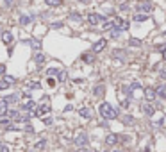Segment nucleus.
Returning <instances> with one entry per match:
<instances>
[{"label":"nucleus","instance_id":"obj_1","mask_svg":"<svg viewBox=\"0 0 166 152\" xmlns=\"http://www.w3.org/2000/svg\"><path fill=\"white\" fill-rule=\"evenodd\" d=\"M98 113H100L102 118H106V120H114V118H118V111L111 106L109 102H102L100 107H98Z\"/></svg>","mask_w":166,"mask_h":152},{"label":"nucleus","instance_id":"obj_2","mask_svg":"<svg viewBox=\"0 0 166 152\" xmlns=\"http://www.w3.org/2000/svg\"><path fill=\"white\" fill-rule=\"evenodd\" d=\"M73 143L77 145V147H80V149H84L86 145H88V134L86 133H79L77 136H75Z\"/></svg>","mask_w":166,"mask_h":152},{"label":"nucleus","instance_id":"obj_3","mask_svg":"<svg viewBox=\"0 0 166 152\" xmlns=\"http://www.w3.org/2000/svg\"><path fill=\"white\" fill-rule=\"evenodd\" d=\"M136 9H138V13L141 11V13L148 15V13H152V11H154V4H150V2H139V4L136 5Z\"/></svg>","mask_w":166,"mask_h":152},{"label":"nucleus","instance_id":"obj_4","mask_svg":"<svg viewBox=\"0 0 166 152\" xmlns=\"http://www.w3.org/2000/svg\"><path fill=\"white\" fill-rule=\"evenodd\" d=\"M88 21H90L91 25H98V23H104L106 18H104L102 15H98V13H91V15H88Z\"/></svg>","mask_w":166,"mask_h":152},{"label":"nucleus","instance_id":"obj_5","mask_svg":"<svg viewBox=\"0 0 166 152\" xmlns=\"http://www.w3.org/2000/svg\"><path fill=\"white\" fill-rule=\"evenodd\" d=\"M106 45H107V39H104V38L98 39V41H96V43L91 47V52H93V54H98V52H102V50L106 48Z\"/></svg>","mask_w":166,"mask_h":152},{"label":"nucleus","instance_id":"obj_6","mask_svg":"<svg viewBox=\"0 0 166 152\" xmlns=\"http://www.w3.org/2000/svg\"><path fill=\"white\" fill-rule=\"evenodd\" d=\"M48 113H50V104H45L43 102L36 111H34V116H45V114H48Z\"/></svg>","mask_w":166,"mask_h":152},{"label":"nucleus","instance_id":"obj_7","mask_svg":"<svg viewBox=\"0 0 166 152\" xmlns=\"http://www.w3.org/2000/svg\"><path fill=\"white\" fill-rule=\"evenodd\" d=\"M118 141H120V136L116 133H109L106 136V145H109V147H114Z\"/></svg>","mask_w":166,"mask_h":152},{"label":"nucleus","instance_id":"obj_8","mask_svg":"<svg viewBox=\"0 0 166 152\" xmlns=\"http://www.w3.org/2000/svg\"><path fill=\"white\" fill-rule=\"evenodd\" d=\"M155 97H157V91L154 88H145V98H147L148 102H154Z\"/></svg>","mask_w":166,"mask_h":152},{"label":"nucleus","instance_id":"obj_9","mask_svg":"<svg viewBox=\"0 0 166 152\" xmlns=\"http://www.w3.org/2000/svg\"><path fill=\"white\" fill-rule=\"evenodd\" d=\"M141 109H143V113L148 114V116H154V113H155V107H154L152 104H143Z\"/></svg>","mask_w":166,"mask_h":152},{"label":"nucleus","instance_id":"obj_10","mask_svg":"<svg viewBox=\"0 0 166 152\" xmlns=\"http://www.w3.org/2000/svg\"><path fill=\"white\" fill-rule=\"evenodd\" d=\"M13 39H15V36H13V32H9V31H5V32L2 34V41H4L5 45H9Z\"/></svg>","mask_w":166,"mask_h":152},{"label":"nucleus","instance_id":"obj_11","mask_svg":"<svg viewBox=\"0 0 166 152\" xmlns=\"http://www.w3.org/2000/svg\"><path fill=\"white\" fill-rule=\"evenodd\" d=\"M106 93V88H104V84H98V86H95V90H93V95L95 97H102Z\"/></svg>","mask_w":166,"mask_h":152},{"label":"nucleus","instance_id":"obj_12","mask_svg":"<svg viewBox=\"0 0 166 152\" xmlns=\"http://www.w3.org/2000/svg\"><path fill=\"white\" fill-rule=\"evenodd\" d=\"M2 81L7 84V86H11V84H15L16 82V77H13V75H7V74H4L2 75Z\"/></svg>","mask_w":166,"mask_h":152},{"label":"nucleus","instance_id":"obj_13","mask_svg":"<svg viewBox=\"0 0 166 152\" xmlns=\"http://www.w3.org/2000/svg\"><path fill=\"white\" fill-rule=\"evenodd\" d=\"M79 114H80L82 118L90 120V118H91V109H90V107H82V109H79Z\"/></svg>","mask_w":166,"mask_h":152},{"label":"nucleus","instance_id":"obj_14","mask_svg":"<svg viewBox=\"0 0 166 152\" xmlns=\"http://www.w3.org/2000/svg\"><path fill=\"white\" fill-rule=\"evenodd\" d=\"M18 98H20V95H18V93H15V95L4 97V98H2V102H5V104H9V102H18Z\"/></svg>","mask_w":166,"mask_h":152},{"label":"nucleus","instance_id":"obj_15","mask_svg":"<svg viewBox=\"0 0 166 152\" xmlns=\"http://www.w3.org/2000/svg\"><path fill=\"white\" fill-rule=\"evenodd\" d=\"M45 4L48 7H59V5H63V0H45Z\"/></svg>","mask_w":166,"mask_h":152},{"label":"nucleus","instance_id":"obj_16","mask_svg":"<svg viewBox=\"0 0 166 152\" xmlns=\"http://www.w3.org/2000/svg\"><path fill=\"white\" fill-rule=\"evenodd\" d=\"M148 20V15H145V13H136L134 15V21H147Z\"/></svg>","mask_w":166,"mask_h":152},{"label":"nucleus","instance_id":"obj_17","mask_svg":"<svg viewBox=\"0 0 166 152\" xmlns=\"http://www.w3.org/2000/svg\"><path fill=\"white\" fill-rule=\"evenodd\" d=\"M155 91H157V97H161V98H166V84H161V86H159Z\"/></svg>","mask_w":166,"mask_h":152},{"label":"nucleus","instance_id":"obj_18","mask_svg":"<svg viewBox=\"0 0 166 152\" xmlns=\"http://www.w3.org/2000/svg\"><path fill=\"white\" fill-rule=\"evenodd\" d=\"M21 107H23V109H36V102L31 98V100H27V102H25Z\"/></svg>","mask_w":166,"mask_h":152},{"label":"nucleus","instance_id":"obj_19","mask_svg":"<svg viewBox=\"0 0 166 152\" xmlns=\"http://www.w3.org/2000/svg\"><path fill=\"white\" fill-rule=\"evenodd\" d=\"M112 56L116 57V59H120V61H123V59H125V52H123V50H114Z\"/></svg>","mask_w":166,"mask_h":152},{"label":"nucleus","instance_id":"obj_20","mask_svg":"<svg viewBox=\"0 0 166 152\" xmlns=\"http://www.w3.org/2000/svg\"><path fill=\"white\" fill-rule=\"evenodd\" d=\"M82 61L84 63H93L95 57H93V54H82Z\"/></svg>","mask_w":166,"mask_h":152},{"label":"nucleus","instance_id":"obj_21","mask_svg":"<svg viewBox=\"0 0 166 152\" xmlns=\"http://www.w3.org/2000/svg\"><path fill=\"white\" fill-rule=\"evenodd\" d=\"M122 120H123V124H127V125H132V124H134V118H132L130 114H125Z\"/></svg>","mask_w":166,"mask_h":152},{"label":"nucleus","instance_id":"obj_22","mask_svg":"<svg viewBox=\"0 0 166 152\" xmlns=\"http://www.w3.org/2000/svg\"><path fill=\"white\" fill-rule=\"evenodd\" d=\"M9 122H11V118H9L7 114H0V124H4V125H9Z\"/></svg>","mask_w":166,"mask_h":152},{"label":"nucleus","instance_id":"obj_23","mask_svg":"<svg viewBox=\"0 0 166 152\" xmlns=\"http://www.w3.org/2000/svg\"><path fill=\"white\" fill-rule=\"evenodd\" d=\"M45 145H47V140H39L36 145H34V149H37V150H41V149H45Z\"/></svg>","mask_w":166,"mask_h":152},{"label":"nucleus","instance_id":"obj_24","mask_svg":"<svg viewBox=\"0 0 166 152\" xmlns=\"http://www.w3.org/2000/svg\"><path fill=\"white\" fill-rule=\"evenodd\" d=\"M34 61H36L37 64H43V63H45V56H43V54H36V56H34Z\"/></svg>","mask_w":166,"mask_h":152},{"label":"nucleus","instance_id":"obj_25","mask_svg":"<svg viewBox=\"0 0 166 152\" xmlns=\"http://www.w3.org/2000/svg\"><path fill=\"white\" fill-rule=\"evenodd\" d=\"M129 45H130V47H139V45H141V39L130 38V41H129Z\"/></svg>","mask_w":166,"mask_h":152},{"label":"nucleus","instance_id":"obj_26","mask_svg":"<svg viewBox=\"0 0 166 152\" xmlns=\"http://www.w3.org/2000/svg\"><path fill=\"white\" fill-rule=\"evenodd\" d=\"M57 74H59V70H57V68H50V70H47V75L48 77H57Z\"/></svg>","mask_w":166,"mask_h":152},{"label":"nucleus","instance_id":"obj_27","mask_svg":"<svg viewBox=\"0 0 166 152\" xmlns=\"http://www.w3.org/2000/svg\"><path fill=\"white\" fill-rule=\"evenodd\" d=\"M5 113H7V104L0 100V114H5Z\"/></svg>","mask_w":166,"mask_h":152},{"label":"nucleus","instance_id":"obj_28","mask_svg":"<svg viewBox=\"0 0 166 152\" xmlns=\"http://www.w3.org/2000/svg\"><path fill=\"white\" fill-rule=\"evenodd\" d=\"M114 27V21H104V31H111Z\"/></svg>","mask_w":166,"mask_h":152},{"label":"nucleus","instance_id":"obj_29","mask_svg":"<svg viewBox=\"0 0 166 152\" xmlns=\"http://www.w3.org/2000/svg\"><path fill=\"white\" fill-rule=\"evenodd\" d=\"M57 81H59V82L66 81V72H59V74H57Z\"/></svg>","mask_w":166,"mask_h":152},{"label":"nucleus","instance_id":"obj_30","mask_svg":"<svg viewBox=\"0 0 166 152\" xmlns=\"http://www.w3.org/2000/svg\"><path fill=\"white\" fill-rule=\"evenodd\" d=\"M29 21H31V18H29V16H20V23H21V25H27Z\"/></svg>","mask_w":166,"mask_h":152},{"label":"nucleus","instance_id":"obj_31","mask_svg":"<svg viewBox=\"0 0 166 152\" xmlns=\"http://www.w3.org/2000/svg\"><path fill=\"white\" fill-rule=\"evenodd\" d=\"M70 18H72V20H75V21H80V20H82L79 13H72V15H70Z\"/></svg>","mask_w":166,"mask_h":152},{"label":"nucleus","instance_id":"obj_32","mask_svg":"<svg viewBox=\"0 0 166 152\" xmlns=\"http://www.w3.org/2000/svg\"><path fill=\"white\" fill-rule=\"evenodd\" d=\"M27 88H32V90H39V82H29Z\"/></svg>","mask_w":166,"mask_h":152},{"label":"nucleus","instance_id":"obj_33","mask_svg":"<svg viewBox=\"0 0 166 152\" xmlns=\"http://www.w3.org/2000/svg\"><path fill=\"white\" fill-rule=\"evenodd\" d=\"M0 152H9V147L4 145V143H0Z\"/></svg>","mask_w":166,"mask_h":152},{"label":"nucleus","instance_id":"obj_34","mask_svg":"<svg viewBox=\"0 0 166 152\" xmlns=\"http://www.w3.org/2000/svg\"><path fill=\"white\" fill-rule=\"evenodd\" d=\"M130 88H132V90H139V88H141V84H139V82H132V86H130Z\"/></svg>","mask_w":166,"mask_h":152},{"label":"nucleus","instance_id":"obj_35","mask_svg":"<svg viewBox=\"0 0 166 152\" xmlns=\"http://www.w3.org/2000/svg\"><path fill=\"white\" fill-rule=\"evenodd\" d=\"M120 9H122V11H127V9H129V5H127V4H120Z\"/></svg>","mask_w":166,"mask_h":152},{"label":"nucleus","instance_id":"obj_36","mask_svg":"<svg viewBox=\"0 0 166 152\" xmlns=\"http://www.w3.org/2000/svg\"><path fill=\"white\" fill-rule=\"evenodd\" d=\"M5 74V64H0V75H4Z\"/></svg>","mask_w":166,"mask_h":152},{"label":"nucleus","instance_id":"obj_37","mask_svg":"<svg viewBox=\"0 0 166 152\" xmlns=\"http://www.w3.org/2000/svg\"><path fill=\"white\" fill-rule=\"evenodd\" d=\"M43 122H45L47 125H50V124H52V118H43Z\"/></svg>","mask_w":166,"mask_h":152},{"label":"nucleus","instance_id":"obj_38","mask_svg":"<svg viewBox=\"0 0 166 152\" xmlns=\"http://www.w3.org/2000/svg\"><path fill=\"white\" fill-rule=\"evenodd\" d=\"M161 77H163V79H166V70H161Z\"/></svg>","mask_w":166,"mask_h":152},{"label":"nucleus","instance_id":"obj_39","mask_svg":"<svg viewBox=\"0 0 166 152\" xmlns=\"http://www.w3.org/2000/svg\"><path fill=\"white\" fill-rule=\"evenodd\" d=\"M13 2H15V0H5V4H7V5H13Z\"/></svg>","mask_w":166,"mask_h":152},{"label":"nucleus","instance_id":"obj_40","mask_svg":"<svg viewBox=\"0 0 166 152\" xmlns=\"http://www.w3.org/2000/svg\"><path fill=\"white\" fill-rule=\"evenodd\" d=\"M77 152H88V150H84V149H79V150H77Z\"/></svg>","mask_w":166,"mask_h":152},{"label":"nucleus","instance_id":"obj_41","mask_svg":"<svg viewBox=\"0 0 166 152\" xmlns=\"http://www.w3.org/2000/svg\"><path fill=\"white\" fill-rule=\"evenodd\" d=\"M163 57H164V61H166V50H164V54H163Z\"/></svg>","mask_w":166,"mask_h":152},{"label":"nucleus","instance_id":"obj_42","mask_svg":"<svg viewBox=\"0 0 166 152\" xmlns=\"http://www.w3.org/2000/svg\"><path fill=\"white\" fill-rule=\"evenodd\" d=\"M114 152H125V150H114Z\"/></svg>","mask_w":166,"mask_h":152},{"label":"nucleus","instance_id":"obj_43","mask_svg":"<svg viewBox=\"0 0 166 152\" xmlns=\"http://www.w3.org/2000/svg\"><path fill=\"white\" fill-rule=\"evenodd\" d=\"M93 152H96V150H93Z\"/></svg>","mask_w":166,"mask_h":152}]
</instances>
